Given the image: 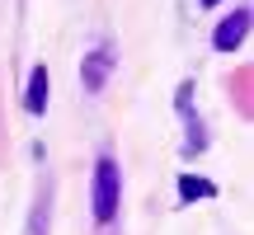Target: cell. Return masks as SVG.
Returning a JSON list of instances; mask_svg holds the SVG:
<instances>
[{
    "instance_id": "5",
    "label": "cell",
    "mask_w": 254,
    "mask_h": 235,
    "mask_svg": "<svg viewBox=\"0 0 254 235\" xmlns=\"http://www.w3.org/2000/svg\"><path fill=\"white\" fill-rule=\"evenodd\" d=\"M179 193H184V198H212V193H217V188H212L207 179H189V174H184V183H179Z\"/></svg>"
},
{
    "instance_id": "4",
    "label": "cell",
    "mask_w": 254,
    "mask_h": 235,
    "mask_svg": "<svg viewBox=\"0 0 254 235\" xmlns=\"http://www.w3.org/2000/svg\"><path fill=\"white\" fill-rule=\"evenodd\" d=\"M109 57H104V52H90V57H85V90H104V75H109Z\"/></svg>"
},
{
    "instance_id": "3",
    "label": "cell",
    "mask_w": 254,
    "mask_h": 235,
    "mask_svg": "<svg viewBox=\"0 0 254 235\" xmlns=\"http://www.w3.org/2000/svg\"><path fill=\"white\" fill-rule=\"evenodd\" d=\"M24 109H28V113H43V109H47V66H33L28 90H24Z\"/></svg>"
},
{
    "instance_id": "2",
    "label": "cell",
    "mask_w": 254,
    "mask_h": 235,
    "mask_svg": "<svg viewBox=\"0 0 254 235\" xmlns=\"http://www.w3.org/2000/svg\"><path fill=\"white\" fill-rule=\"evenodd\" d=\"M245 28H250V9H236L226 24H217V33H212V47H217V52H231V47H240Z\"/></svg>"
},
{
    "instance_id": "6",
    "label": "cell",
    "mask_w": 254,
    "mask_h": 235,
    "mask_svg": "<svg viewBox=\"0 0 254 235\" xmlns=\"http://www.w3.org/2000/svg\"><path fill=\"white\" fill-rule=\"evenodd\" d=\"M202 5H217V0H202Z\"/></svg>"
},
{
    "instance_id": "1",
    "label": "cell",
    "mask_w": 254,
    "mask_h": 235,
    "mask_svg": "<svg viewBox=\"0 0 254 235\" xmlns=\"http://www.w3.org/2000/svg\"><path fill=\"white\" fill-rule=\"evenodd\" d=\"M118 198H123V174H118V160L113 155H99L94 165V221L109 226L118 217Z\"/></svg>"
}]
</instances>
